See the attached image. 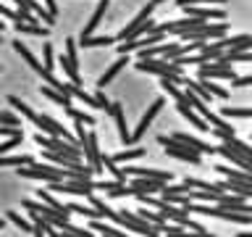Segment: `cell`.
I'll return each instance as SVG.
<instances>
[{
    "mask_svg": "<svg viewBox=\"0 0 252 237\" xmlns=\"http://www.w3.org/2000/svg\"><path fill=\"white\" fill-rule=\"evenodd\" d=\"M16 174L24 179H42V182H61V179H66V174H63V169H58V166H53V163H27V166H19L16 169Z\"/></svg>",
    "mask_w": 252,
    "mask_h": 237,
    "instance_id": "cell-1",
    "label": "cell"
},
{
    "mask_svg": "<svg viewBox=\"0 0 252 237\" xmlns=\"http://www.w3.org/2000/svg\"><path fill=\"white\" fill-rule=\"evenodd\" d=\"M158 142L163 145V153H165V156L179 158V161H187V163H192V166H200V163H202V156L197 153V150L187 148L184 142H179V140H173L171 134H160V137H158Z\"/></svg>",
    "mask_w": 252,
    "mask_h": 237,
    "instance_id": "cell-2",
    "label": "cell"
},
{
    "mask_svg": "<svg viewBox=\"0 0 252 237\" xmlns=\"http://www.w3.org/2000/svg\"><path fill=\"white\" fill-rule=\"evenodd\" d=\"M228 35V24L226 21H216V24H200L197 29H189V32H181V42H205V40H220Z\"/></svg>",
    "mask_w": 252,
    "mask_h": 237,
    "instance_id": "cell-3",
    "label": "cell"
},
{
    "mask_svg": "<svg viewBox=\"0 0 252 237\" xmlns=\"http://www.w3.org/2000/svg\"><path fill=\"white\" fill-rule=\"evenodd\" d=\"M134 69L142 74H158V77H184V69L165 58H142L134 63Z\"/></svg>",
    "mask_w": 252,
    "mask_h": 237,
    "instance_id": "cell-4",
    "label": "cell"
},
{
    "mask_svg": "<svg viewBox=\"0 0 252 237\" xmlns=\"http://www.w3.org/2000/svg\"><path fill=\"white\" fill-rule=\"evenodd\" d=\"M79 148H82V161L87 163V166H92V171L94 174H102L105 169H102V163H100V142H97V132L94 129H90L84 134V140L79 142Z\"/></svg>",
    "mask_w": 252,
    "mask_h": 237,
    "instance_id": "cell-5",
    "label": "cell"
},
{
    "mask_svg": "<svg viewBox=\"0 0 252 237\" xmlns=\"http://www.w3.org/2000/svg\"><path fill=\"white\" fill-rule=\"evenodd\" d=\"M116 224L118 227H126V232H137L142 237H147V235H158L160 232V227H155V224H147V221H142L134 211H116Z\"/></svg>",
    "mask_w": 252,
    "mask_h": 237,
    "instance_id": "cell-6",
    "label": "cell"
},
{
    "mask_svg": "<svg viewBox=\"0 0 252 237\" xmlns=\"http://www.w3.org/2000/svg\"><path fill=\"white\" fill-rule=\"evenodd\" d=\"M24 208L27 211H34L37 216H42L50 227H55V229H61L63 224H68V216L71 213H66V211H58V208H53V205H47V203H34V200H24Z\"/></svg>",
    "mask_w": 252,
    "mask_h": 237,
    "instance_id": "cell-7",
    "label": "cell"
},
{
    "mask_svg": "<svg viewBox=\"0 0 252 237\" xmlns=\"http://www.w3.org/2000/svg\"><path fill=\"white\" fill-rule=\"evenodd\" d=\"M34 124L39 126V132H42V134H47V137H63L66 142H71V145H79V140H76L74 134H71V132L66 129V126H61L53 116H47V114H37ZM79 150H82V148H79Z\"/></svg>",
    "mask_w": 252,
    "mask_h": 237,
    "instance_id": "cell-8",
    "label": "cell"
},
{
    "mask_svg": "<svg viewBox=\"0 0 252 237\" xmlns=\"http://www.w3.org/2000/svg\"><path fill=\"white\" fill-rule=\"evenodd\" d=\"M163 106H165V98H158V100H153V103H150V106H147L145 116L139 118V126H137V129L131 132V145H137V142H139L142 137H145V132L150 129V126H153L155 116H158V114H160V111H163Z\"/></svg>",
    "mask_w": 252,
    "mask_h": 237,
    "instance_id": "cell-9",
    "label": "cell"
},
{
    "mask_svg": "<svg viewBox=\"0 0 252 237\" xmlns=\"http://www.w3.org/2000/svg\"><path fill=\"white\" fill-rule=\"evenodd\" d=\"M197 79H213V82H231L236 79L234 66H216V63H200L197 66Z\"/></svg>",
    "mask_w": 252,
    "mask_h": 237,
    "instance_id": "cell-10",
    "label": "cell"
},
{
    "mask_svg": "<svg viewBox=\"0 0 252 237\" xmlns=\"http://www.w3.org/2000/svg\"><path fill=\"white\" fill-rule=\"evenodd\" d=\"M184 13L192 16V19H202V21H223L226 11L223 5H184Z\"/></svg>",
    "mask_w": 252,
    "mask_h": 237,
    "instance_id": "cell-11",
    "label": "cell"
},
{
    "mask_svg": "<svg viewBox=\"0 0 252 237\" xmlns=\"http://www.w3.org/2000/svg\"><path fill=\"white\" fill-rule=\"evenodd\" d=\"M108 111H110V116H113V121H116L118 140H121L124 145L129 148V145H131V132H129V126H126V114H124V106H121V103H110Z\"/></svg>",
    "mask_w": 252,
    "mask_h": 237,
    "instance_id": "cell-12",
    "label": "cell"
},
{
    "mask_svg": "<svg viewBox=\"0 0 252 237\" xmlns=\"http://www.w3.org/2000/svg\"><path fill=\"white\" fill-rule=\"evenodd\" d=\"M176 111H179V114H181V116L187 118L189 124L194 126V129H200V132H210V124L205 121V118H202L200 114H197V111H194L192 106H189V103H187V98L176 100Z\"/></svg>",
    "mask_w": 252,
    "mask_h": 237,
    "instance_id": "cell-13",
    "label": "cell"
},
{
    "mask_svg": "<svg viewBox=\"0 0 252 237\" xmlns=\"http://www.w3.org/2000/svg\"><path fill=\"white\" fill-rule=\"evenodd\" d=\"M126 177H147L158 182H173V174L168 169H139V166H124Z\"/></svg>",
    "mask_w": 252,
    "mask_h": 237,
    "instance_id": "cell-14",
    "label": "cell"
},
{
    "mask_svg": "<svg viewBox=\"0 0 252 237\" xmlns=\"http://www.w3.org/2000/svg\"><path fill=\"white\" fill-rule=\"evenodd\" d=\"M165 185V182H158V179H147V177H131L129 179V187L134 195L139 193H147V195H158L160 193V187Z\"/></svg>",
    "mask_w": 252,
    "mask_h": 237,
    "instance_id": "cell-15",
    "label": "cell"
},
{
    "mask_svg": "<svg viewBox=\"0 0 252 237\" xmlns=\"http://www.w3.org/2000/svg\"><path fill=\"white\" fill-rule=\"evenodd\" d=\"M173 140H179V142H184L187 148H192V150H197L200 156H213L216 153V148H210L208 142H202L200 137H194V134H187V132H176V134H171Z\"/></svg>",
    "mask_w": 252,
    "mask_h": 237,
    "instance_id": "cell-16",
    "label": "cell"
},
{
    "mask_svg": "<svg viewBox=\"0 0 252 237\" xmlns=\"http://www.w3.org/2000/svg\"><path fill=\"white\" fill-rule=\"evenodd\" d=\"M126 63H129V55H118V58L110 63V66L105 69V74H102L100 79H97V90H105V87L113 82V79L121 74V69H126Z\"/></svg>",
    "mask_w": 252,
    "mask_h": 237,
    "instance_id": "cell-17",
    "label": "cell"
},
{
    "mask_svg": "<svg viewBox=\"0 0 252 237\" xmlns=\"http://www.w3.org/2000/svg\"><path fill=\"white\" fill-rule=\"evenodd\" d=\"M216 153H218V156H223L228 163L239 166L242 171H252V161H247V158H244V156H239V153H236V150L226 148V145H220V148H216Z\"/></svg>",
    "mask_w": 252,
    "mask_h": 237,
    "instance_id": "cell-18",
    "label": "cell"
},
{
    "mask_svg": "<svg viewBox=\"0 0 252 237\" xmlns=\"http://www.w3.org/2000/svg\"><path fill=\"white\" fill-rule=\"evenodd\" d=\"M108 3H110V0H97V8H94L92 19L87 21V27L82 29V35H94V29L102 24V16H105V11H108Z\"/></svg>",
    "mask_w": 252,
    "mask_h": 237,
    "instance_id": "cell-19",
    "label": "cell"
},
{
    "mask_svg": "<svg viewBox=\"0 0 252 237\" xmlns=\"http://www.w3.org/2000/svg\"><path fill=\"white\" fill-rule=\"evenodd\" d=\"M226 50H250L252 47V37L250 35H236V37H220L218 40Z\"/></svg>",
    "mask_w": 252,
    "mask_h": 237,
    "instance_id": "cell-20",
    "label": "cell"
},
{
    "mask_svg": "<svg viewBox=\"0 0 252 237\" xmlns=\"http://www.w3.org/2000/svg\"><path fill=\"white\" fill-rule=\"evenodd\" d=\"M113 42H116L113 35H105V37H97V35H79V40H76V45H82V47H108V45H113Z\"/></svg>",
    "mask_w": 252,
    "mask_h": 237,
    "instance_id": "cell-21",
    "label": "cell"
},
{
    "mask_svg": "<svg viewBox=\"0 0 252 237\" xmlns=\"http://www.w3.org/2000/svg\"><path fill=\"white\" fill-rule=\"evenodd\" d=\"M223 179H231V182H252V174L250 171H242V169H231V166H223V163H218V166H213Z\"/></svg>",
    "mask_w": 252,
    "mask_h": 237,
    "instance_id": "cell-22",
    "label": "cell"
},
{
    "mask_svg": "<svg viewBox=\"0 0 252 237\" xmlns=\"http://www.w3.org/2000/svg\"><path fill=\"white\" fill-rule=\"evenodd\" d=\"M223 50H226V47L220 45V42H202V45H200V55H197V58H200L202 63H210V61L220 58V55H223Z\"/></svg>",
    "mask_w": 252,
    "mask_h": 237,
    "instance_id": "cell-23",
    "label": "cell"
},
{
    "mask_svg": "<svg viewBox=\"0 0 252 237\" xmlns=\"http://www.w3.org/2000/svg\"><path fill=\"white\" fill-rule=\"evenodd\" d=\"M90 232H100L102 237H129L126 232H121V229L105 224L102 219H90Z\"/></svg>",
    "mask_w": 252,
    "mask_h": 237,
    "instance_id": "cell-24",
    "label": "cell"
},
{
    "mask_svg": "<svg viewBox=\"0 0 252 237\" xmlns=\"http://www.w3.org/2000/svg\"><path fill=\"white\" fill-rule=\"evenodd\" d=\"M145 153H147L145 148H139V145H129L126 150H118V153H116V156H110V158H113L116 163H129V161H137V158H142Z\"/></svg>",
    "mask_w": 252,
    "mask_h": 237,
    "instance_id": "cell-25",
    "label": "cell"
},
{
    "mask_svg": "<svg viewBox=\"0 0 252 237\" xmlns=\"http://www.w3.org/2000/svg\"><path fill=\"white\" fill-rule=\"evenodd\" d=\"M19 35H34V37H47L50 35V27H42V24H27V21H16L13 24Z\"/></svg>",
    "mask_w": 252,
    "mask_h": 237,
    "instance_id": "cell-26",
    "label": "cell"
},
{
    "mask_svg": "<svg viewBox=\"0 0 252 237\" xmlns=\"http://www.w3.org/2000/svg\"><path fill=\"white\" fill-rule=\"evenodd\" d=\"M42 158L47 163H53V166H58V169H74L76 163H82V161H71L68 156H61V153H55V150H45Z\"/></svg>",
    "mask_w": 252,
    "mask_h": 237,
    "instance_id": "cell-27",
    "label": "cell"
},
{
    "mask_svg": "<svg viewBox=\"0 0 252 237\" xmlns=\"http://www.w3.org/2000/svg\"><path fill=\"white\" fill-rule=\"evenodd\" d=\"M181 84H187V90H189V92H194V95H197V98H200L202 103H208V106L213 103V95H210V92L202 87L200 79H187V77H184V79H181Z\"/></svg>",
    "mask_w": 252,
    "mask_h": 237,
    "instance_id": "cell-28",
    "label": "cell"
},
{
    "mask_svg": "<svg viewBox=\"0 0 252 237\" xmlns=\"http://www.w3.org/2000/svg\"><path fill=\"white\" fill-rule=\"evenodd\" d=\"M39 95H42V98H47L50 103H55V106H61V108L71 106V98H66L63 92H58L55 87H47V84H42V87H39Z\"/></svg>",
    "mask_w": 252,
    "mask_h": 237,
    "instance_id": "cell-29",
    "label": "cell"
},
{
    "mask_svg": "<svg viewBox=\"0 0 252 237\" xmlns=\"http://www.w3.org/2000/svg\"><path fill=\"white\" fill-rule=\"evenodd\" d=\"M5 100H8V106H13V108L19 111V114H21L24 118H29V121H34V118H37V111L32 108L29 103H24L21 98H16V95H8Z\"/></svg>",
    "mask_w": 252,
    "mask_h": 237,
    "instance_id": "cell-30",
    "label": "cell"
},
{
    "mask_svg": "<svg viewBox=\"0 0 252 237\" xmlns=\"http://www.w3.org/2000/svg\"><path fill=\"white\" fill-rule=\"evenodd\" d=\"M55 66H63V74H66L68 79H71V84H82V77H79V66H74V63H71L66 55H61L58 58V63H55Z\"/></svg>",
    "mask_w": 252,
    "mask_h": 237,
    "instance_id": "cell-31",
    "label": "cell"
},
{
    "mask_svg": "<svg viewBox=\"0 0 252 237\" xmlns=\"http://www.w3.org/2000/svg\"><path fill=\"white\" fill-rule=\"evenodd\" d=\"M100 163H102V169H108L110 174H113V179H116V182H126L124 169H118V163H116L108 153H100Z\"/></svg>",
    "mask_w": 252,
    "mask_h": 237,
    "instance_id": "cell-32",
    "label": "cell"
},
{
    "mask_svg": "<svg viewBox=\"0 0 252 237\" xmlns=\"http://www.w3.org/2000/svg\"><path fill=\"white\" fill-rule=\"evenodd\" d=\"M13 50H16V53H19V55H21V58H24V61H27V63H29V66H32V69H34V71H37L39 66H42V63H39V61H37V55H34V53H32V50H29V47H27V45H24V42H21V40H16V42H13Z\"/></svg>",
    "mask_w": 252,
    "mask_h": 237,
    "instance_id": "cell-33",
    "label": "cell"
},
{
    "mask_svg": "<svg viewBox=\"0 0 252 237\" xmlns=\"http://www.w3.org/2000/svg\"><path fill=\"white\" fill-rule=\"evenodd\" d=\"M27 163H34V156L29 153H21V156H0V169L3 166H27Z\"/></svg>",
    "mask_w": 252,
    "mask_h": 237,
    "instance_id": "cell-34",
    "label": "cell"
},
{
    "mask_svg": "<svg viewBox=\"0 0 252 237\" xmlns=\"http://www.w3.org/2000/svg\"><path fill=\"white\" fill-rule=\"evenodd\" d=\"M200 82H202V87L213 95V98H218V100H228V90H226L223 84L213 82V79H200Z\"/></svg>",
    "mask_w": 252,
    "mask_h": 237,
    "instance_id": "cell-35",
    "label": "cell"
},
{
    "mask_svg": "<svg viewBox=\"0 0 252 237\" xmlns=\"http://www.w3.org/2000/svg\"><path fill=\"white\" fill-rule=\"evenodd\" d=\"M134 213H137L142 221H147V224H155V227H163L165 224V219L160 216V213H158V211H147V205H142V208H137Z\"/></svg>",
    "mask_w": 252,
    "mask_h": 237,
    "instance_id": "cell-36",
    "label": "cell"
},
{
    "mask_svg": "<svg viewBox=\"0 0 252 237\" xmlns=\"http://www.w3.org/2000/svg\"><path fill=\"white\" fill-rule=\"evenodd\" d=\"M160 232H165V237H202L200 232H187V229L179 227V224H163ZM208 235H210V232H208Z\"/></svg>",
    "mask_w": 252,
    "mask_h": 237,
    "instance_id": "cell-37",
    "label": "cell"
},
{
    "mask_svg": "<svg viewBox=\"0 0 252 237\" xmlns=\"http://www.w3.org/2000/svg\"><path fill=\"white\" fill-rule=\"evenodd\" d=\"M223 145H226V148H231V150H236V153L244 156L247 161H252V148L247 145V142H242V140H236V137H228Z\"/></svg>",
    "mask_w": 252,
    "mask_h": 237,
    "instance_id": "cell-38",
    "label": "cell"
},
{
    "mask_svg": "<svg viewBox=\"0 0 252 237\" xmlns=\"http://www.w3.org/2000/svg\"><path fill=\"white\" fill-rule=\"evenodd\" d=\"M63 111H66V114L74 118V121L87 124V126H94V116H92V114H84V111H79V108H74V106H66Z\"/></svg>",
    "mask_w": 252,
    "mask_h": 237,
    "instance_id": "cell-39",
    "label": "cell"
},
{
    "mask_svg": "<svg viewBox=\"0 0 252 237\" xmlns=\"http://www.w3.org/2000/svg\"><path fill=\"white\" fill-rule=\"evenodd\" d=\"M252 108H234V106H223L220 108V116L223 118H250Z\"/></svg>",
    "mask_w": 252,
    "mask_h": 237,
    "instance_id": "cell-40",
    "label": "cell"
},
{
    "mask_svg": "<svg viewBox=\"0 0 252 237\" xmlns=\"http://www.w3.org/2000/svg\"><path fill=\"white\" fill-rule=\"evenodd\" d=\"M184 185L192 187V190H213V193H220V190L216 187V182H205V179H194V177H187Z\"/></svg>",
    "mask_w": 252,
    "mask_h": 237,
    "instance_id": "cell-41",
    "label": "cell"
},
{
    "mask_svg": "<svg viewBox=\"0 0 252 237\" xmlns=\"http://www.w3.org/2000/svg\"><path fill=\"white\" fill-rule=\"evenodd\" d=\"M8 221H11V224H16L21 232H29V235H32V229H34V224H32V221H27V219L19 216V211H8Z\"/></svg>",
    "mask_w": 252,
    "mask_h": 237,
    "instance_id": "cell-42",
    "label": "cell"
},
{
    "mask_svg": "<svg viewBox=\"0 0 252 237\" xmlns=\"http://www.w3.org/2000/svg\"><path fill=\"white\" fill-rule=\"evenodd\" d=\"M90 200H92V208H97L100 213H102V219H110V221H116V211L110 208V205H105L100 200V198H94V195H90Z\"/></svg>",
    "mask_w": 252,
    "mask_h": 237,
    "instance_id": "cell-43",
    "label": "cell"
},
{
    "mask_svg": "<svg viewBox=\"0 0 252 237\" xmlns=\"http://www.w3.org/2000/svg\"><path fill=\"white\" fill-rule=\"evenodd\" d=\"M160 87H163V92H165V95H171L173 100H181V98H184V92H181V90L171 82L168 77H160Z\"/></svg>",
    "mask_w": 252,
    "mask_h": 237,
    "instance_id": "cell-44",
    "label": "cell"
},
{
    "mask_svg": "<svg viewBox=\"0 0 252 237\" xmlns=\"http://www.w3.org/2000/svg\"><path fill=\"white\" fill-rule=\"evenodd\" d=\"M58 232L63 235V237H94L92 232H87V229H79V227H71V221L68 224H63Z\"/></svg>",
    "mask_w": 252,
    "mask_h": 237,
    "instance_id": "cell-45",
    "label": "cell"
},
{
    "mask_svg": "<svg viewBox=\"0 0 252 237\" xmlns=\"http://www.w3.org/2000/svg\"><path fill=\"white\" fill-rule=\"evenodd\" d=\"M42 61H45V69L47 71L55 69V53H53V45L50 42H42Z\"/></svg>",
    "mask_w": 252,
    "mask_h": 237,
    "instance_id": "cell-46",
    "label": "cell"
},
{
    "mask_svg": "<svg viewBox=\"0 0 252 237\" xmlns=\"http://www.w3.org/2000/svg\"><path fill=\"white\" fill-rule=\"evenodd\" d=\"M228 0H176V5L179 8H184V5H226Z\"/></svg>",
    "mask_w": 252,
    "mask_h": 237,
    "instance_id": "cell-47",
    "label": "cell"
},
{
    "mask_svg": "<svg viewBox=\"0 0 252 237\" xmlns=\"http://www.w3.org/2000/svg\"><path fill=\"white\" fill-rule=\"evenodd\" d=\"M0 124L5 126H21V118L13 114V111H0Z\"/></svg>",
    "mask_w": 252,
    "mask_h": 237,
    "instance_id": "cell-48",
    "label": "cell"
},
{
    "mask_svg": "<svg viewBox=\"0 0 252 237\" xmlns=\"http://www.w3.org/2000/svg\"><path fill=\"white\" fill-rule=\"evenodd\" d=\"M37 198H39V200H42V203H47V205H53V208H58V211H63V205L58 203V200H55V198L50 195V190H37Z\"/></svg>",
    "mask_w": 252,
    "mask_h": 237,
    "instance_id": "cell-49",
    "label": "cell"
},
{
    "mask_svg": "<svg viewBox=\"0 0 252 237\" xmlns=\"http://www.w3.org/2000/svg\"><path fill=\"white\" fill-rule=\"evenodd\" d=\"M24 142V134H19V137H8V142H3V145H0V156H5V153H11L13 148H19Z\"/></svg>",
    "mask_w": 252,
    "mask_h": 237,
    "instance_id": "cell-50",
    "label": "cell"
},
{
    "mask_svg": "<svg viewBox=\"0 0 252 237\" xmlns=\"http://www.w3.org/2000/svg\"><path fill=\"white\" fill-rule=\"evenodd\" d=\"M0 16L13 19V21H21V8H19V11H13V8H8V5H0Z\"/></svg>",
    "mask_w": 252,
    "mask_h": 237,
    "instance_id": "cell-51",
    "label": "cell"
},
{
    "mask_svg": "<svg viewBox=\"0 0 252 237\" xmlns=\"http://www.w3.org/2000/svg\"><path fill=\"white\" fill-rule=\"evenodd\" d=\"M0 134H3V137H19V134H24V132H21V126H5V124H0Z\"/></svg>",
    "mask_w": 252,
    "mask_h": 237,
    "instance_id": "cell-52",
    "label": "cell"
},
{
    "mask_svg": "<svg viewBox=\"0 0 252 237\" xmlns=\"http://www.w3.org/2000/svg\"><path fill=\"white\" fill-rule=\"evenodd\" d=\"M92 98L97 100V108H100V111H108V106H110V100L105 98V90H97V92L92 95Z\"/></svg>",
    "mask_w": 252,
    "mask_h": 237,
    "instance_id": "cell-53",
    "label": "cell"
},
{
    "mask_svg": "<svg viewBox=\"0 0 252 237\" xmlns=\"http://www.w3.org/2000/svg\"><path fill=\"white\" fill-rule=\"evenodd\" d=\"M250 84H252V74H244V77L231 79V87H250Z\"/></svg>",
    "mask_w": 252,
    "mask_h": 237,
    "instance_id": "cell-54",
    "label": "cell"
},
{
    "mask_svg": "<svg viewBox=\"0 0 252 237\" xmlns=\"http://www.w3.org/2000/svg\"><path fill=\"white\" fill-rule=\"evenodd\" d=\"M150 3H153V5L158 8V5H160V3H165V0H150Z\"/></svg>",
    "mask_w": 252,
    "mask_h": 237,
    "instance_id": "cell-55",
    "label": "cell"
},
{
    "mask_svg": "<svg viewBox=\"0 0 252 237\" xmlns=\"http://www.w3.org/2000/svg\"><path fill=\"white\" fill-rule=\"evenodd\" d=\"M236 237H252V232H239V235H236Z\"/></svg>",
    "mask_w": 252,
    "mask_h": 237,
    "instance_id": "cell-56",
    "label": "cell"
},
{
    "mask_svg": "<svg viewBox=\"0 0 252 237\" xmlns=\"http://www.w3.org/2000/svg\"><path fill=\"white\" fill-rule=\"evenodd\" d=\"M3 29H5V21H0V35H3Z\"/></svg>",
    "mask_w": 252,
    "mask_h": 237,
    "instance_id": "cell-57",
    "label": "cell"
},
{
    "mask_svg": "<svg viewBox=\"0 0 252 237\" xmlns=\"http://www.w3.org/2000/svg\"><path fill=\"white\" fill-rule=\"evenodd\" d=\"M5 227V219H0V229H3Z\"/></svg>",
    "mask_w": 252,
    "mask_h": 237,
    "instance_id": "cell-58",
    "label": "cell"
},
{
    "mask_svg": "<svg viewBox=\"0 0 252 237\" xmlns=\"http://www.w3.org/2000/svg\"><path fill=\"white\" fill-rule=\"evenodd\" d=\"M202 237H216V235H202Z\"/></svg>",
    "mask_w": 252,
    "mask_h": 237,
    "instance_id": "cell-59",
    "label": "cell"
},
{
    "mask_svg": "<svg viewBox=\"0 0 252 237\" xmlns=\"http://www.w3.org/2000/svg\"><path fill=\"white\" fill-rule=\"evenodd\" d=\"M147 237H158V235H147Z\"/></svg>",
    "mask_w": 252,
    "mask_h": 237,
    "instance_id": "cell-60",
    "label": "cell"
},
{
    "mask_svg": "<svg viewBox=\"0 0 252 237\" xmlns=\"http://www.w3.org/2000/svg\"><path fill=\"white\" fill-rule=\"evenodd\" d=\"M0 42H3V35H0Z\"/></svg>",
    "mask_w": 252,
    "mask_h": 237,
    "instance_id": "cell-61",
    "label": "cell"
},
{
    "mask_svg": "<svg viewBox=\"0 0 252 237\" xmlns=\"http://www.w3.org/2000/svg\"><path fill=\"white\" fill-rule=\"evenodd\" d=\"M0 71H3V66H0Z\"/></svg>",
    "mask_w": 252,
    "mask_h": 237,
    "instance_id": "cell-62",
    "label": "cell"
}]
</instances>
